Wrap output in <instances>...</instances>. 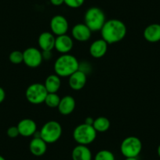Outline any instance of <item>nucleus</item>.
<instances>
[{
    "instance_id": "obj_1",
    "label": "nucleus",
    "mask_w": 160,
    "mask_h": 160,
    "mask_svg": "<svg viewBox=\"0 0 160 160\" xmlns=\"http://www.w3.org/2000/svg\"><path fill=\"white\" fill-rule=\"evenodd\" d=\"M126 24L118 19L106 21L101 30V37L108 44H113L122 41L127 35Z\"/></svg>"
},
{
    "instance_id": "obj_2",
    "label": "nucleus",
    "mask_w": 160,
    "mask_h": 160,
    "mask_svg": "<svg viewBox=\"0 0 160 160\" xmlns=\"http://www.w3.org/2000/svg\"><path fill=\"white\" fill-rule=\"evenodd\" d=\"M53 68L58 76L69 77L79 69V62L73 55L61 54L55 61Z\"/></svg>"
},
{
    "instance_id": "obj_3",
    "label": "nucleus",
    "mask_w": 160,
    "mask_h": 160,
    "mask_svg": "<svg viewBox=\"0 0 160 160\" xmlns=\"http://www.w3.org/2000/svg\"><path fill=\"white\" fill-rule=\"evenodd\" d=\"M84 22L92 32H101L106 22L105 13L98 7H90L85 13Z\"/></svg>"
},
{
    "instance_id": "obj_4",
    "label": "nucleus",
    "mask_w": 160,
    "mask_h": 160,
    "mask_svg": "<svg viewBox=\"0 0 160 160\" xmlns=\"http://www.w3.org/2000/svg\"><path fill=\"white\" fill-rule=\"evenodd\" d=\"M98 132L93 126L82 123L77 126L73 131V139L78 144L89 145L95 141Z\"/></svg>"
},
{
    "instance_id": "obj_5",
    "label": "nucleus",
    "mask_w": 160,
    "mask_h": 160,
    "mask_svg": "<svg viewBox=\"0 0 160 160\" xmlns=\"http://www.w3.org/2000/svg\"><path fill=\"white\" fill-rule=\"evenodd\" d=\"M62 135V127L57 121L46 122L39 130V136L47 144L56 143Z\"/></svg>"
},
{
    "instance_id": "obj_6",
    "label": "nucleus",
    "mask_w": 160,
    "mask_h": 160,
    "mask_svg": "<svg viewBox=\"0 0 160 160\" xmlns=\"http://www.w3.org/2000/svg\"><path fill=\"white\" fill-rule=\"evenodd\" d=\"M142 143L139 138L130 136L122 141L120 145V152L125 158L138 157L142 151Z\"/></svg>"
},
{
    "instance_id": "obj_7",
    "label": "nucleus",
    "mask_w": 160,
    "mask_h": 160,
    "mask_svg": "<svg viewBox=\"0 0 160 160\" xmlns=\"http://www.w3.org/2000/svg\"><path fill=\"white\" fill-rule=\"evenodd\" d=\"M48 92L44 84L33 83L28 86L25 92L27 101L32 104H40L44 103Z\"/></svg>"
},
{
    "instance_id": "obj_8",
    "label": "nucleus",
    "mask_w": 160,
    "mask_h": 160,
    "mask_svg": "<svg viewBox=\"0 0 160 160\" xmlns=\"http://www.w3.org/2000/svg\"><path fill=\"white\" fill-rule=\"evenodd\" d=\"M24 63L26 66L32 68L39 67L43 61L42 51L35 47H28L23 52Z\"/></svg>"
},
{
    "instance_id": "obj_9",
    "label": "nucleus",
    "mask_w": 160,
    "mask_h": 160,
    "mask_svg": "<svg viewBox=\"0 0 160 160\" xmlns=\"http://www.w3.org/2000/svg\"><path fill=\"white\" fill-rule=\"evenodd\" d=\"M51 32L56 36L65 35L69 28L68 21L62 15H55L50 20Z\"/></svg>"
},
{
    "instance_id": "obj_10",
    "label": "nucleus",
    "mask_w": 160,
    "mask_h": 160,
    "mask_svg": "<svg viewBox=\"0 0 160 160\" xmlns=\"http://www.w3.org/2000/svg\"><path fill=\"white\" fill-rule=\"evenodd\" d=\"M73 38L67 34L56 37L54 49H56L57 51L61 53V54L69 53V52L73 48Z\"/></svg>"
},
{
    "instance_id": "obj_11",
    "label": "nucleus",
    "mask_w": 160,
    "mask_h": 160,
    "mask_svg": "<svg viewBox=\"0 0 160 160\" xmlns=\"http://www.w3.org/2000/svg\"><path fill=\"white\" fill-rule=\"evenodd\" d=\"M87 74L82 70L78 69L69 76L68 84L71 89L73 90H80L84 88L87 84Z\"/></svg>"
},
{
    "instance_id": "obj_12",
    "label": "nucleus",
    "mask_w": 160,
    "mask_h": 160,
    "mask_svg": "<svg viewBox=\"0 0 160 160\" xmlns=\"http://www.w3.org/2000/svg\"><path fill=\"white\" fill-rule=\"evenodd\" d=\"M18 128L20 135L24 138L33 136L37 132L36 122L31 118H24L21 120L18 124Z\"/></svg>"
},
{
    "instance_id": "obj_13",
    "label": "nucleus",
    "mask_w": 160,
    "mask_h": 160,
    "mask_svg": "<svg viewBox=\"0 0 160 160\" xmlns=\"http://www.w3.org/2000/svg\"><path fill=\"white\" fill-rule=\"evenodd\" d=\"M92 32L85 24H76L72 29V37L78 42H87L91 37Z\"/></svg>"
},
{
    "instance_id": "obj_14",
    "label": "nucleus",
    "mask_w": 160,
    "mask_h": 160,
    "mask_svg": "<svg viewBox=\"0 0 160 160\" xmlns=\"http://www.w3.org/2000/svg\"><path fill=\"white\" fill-rule=\"evenodd\" d=\"M55 39H56V37L52 32H42L40 34L38 38V47L42 51L43 50L52 51L55 47Z\"/></svg>"
},
{
    "instance_id": "obj_15",
    "label": "nucleus",
    "mask_w": 160,
    "mask_h": 160,
    "mask_svg": "<svg viewBox=\"0 0 160 160\" xmlns=\"http://www.w3.org/2000/svg\"><path fill=\"white\" fill-rule=\"evenodd\" d=\"M108 47V44L102 38L95 40L90 47V54L97 59L103 58L107 53Z\"/></svg>"
},
{
    "instance_id": "obj_16",
    "label": "nucleus",
    "mask_w": 160,
    "mask_h": 160,
    "mask_svg": "<svg viewBox=\"0 0 160 160\" xmlns=\"http://www.w3.org/2000/svg\"><path fill=\"white\" fill-rule=\"evenodd\" d=\"M29 150L35 156H42L47 152V144L40 137H35L29 144Z\"/></svg>"
},
{
    "instance_id": "obj_17",
    "label": "nucleus",
    "mask_w": 160,
    "mask_h": 160,
    "mask_svg": "<svg viewBox=\"0 0 160 160\" xmlns=\"http://www.w3.org/2000/svg\"><path fill=\"white\" fill-rule=\"evenodd\" d=\"M75 105H76V103L73 97L67 95L61 98L58 108L61 115H68L74 112Z\"/></svg>"
},
{
    "instance_id": "obj_18",
    "label": "nucleus",
    "mask_w": 160,
    "mask_h": 160,
    "mask_svg": "<svg viewBox=\"0 0 160 160\" xmlns=\"http://www.w3.org/2000/svg\"><path fill=\"white\" fill-rule=\"evenodd\" d=\"M144 38L146 41L152 43L160 41V24H152L145 28L144 31Z\"/></svg>"
},
{
    "instance_id": "obj_19",
    "label": "nucleus",
    "mask_w": 160,
    "mask_h": 160,
    "mask_svg": "<svg viewBox=\"0 0 160 160\" xmlns=\"http://www.w3.org/2000/svg\"><path fill=\"white\" fill-rule=\"evenodd\" d=\"M92 152L87 145L78 144L72 152V160H92Z\"/></svg>"
},
{
    "instance_id": "obj_20",
    "label": "nucleus",
    "mask_w": 160,
    "mask_h": 160,
    "mask_svg": "<svg viewBox=\"0 0 160 160\" xmlns=\"http://www.w3.org/2000/svg\"><path fill=\"white\" fill-rule=\"evenodd\" d=\"M44 86L48 93H57L61 88V77L58 76L56 74L50 75L46 78Z\"/></svg>"
},
{
    "instance_id": "obj_21",
    "label": "nucleus",
    "mask_w": 160,
    "mask_h": 160,
    "mask_svg": "<svg viewBox=\"0 0 160 160\" xmlns=\"http://www.w3.org/2000/svg\"><path fill=\"white\" fill-rule=\"evenodd\" d=\"M110 121L108 118L104 116L98 117L94 119L93 127L98 133H104L108 131L110 128Z\"/></svg>"
},
{
    "instance_id": "obj_22",
    "label": "nucleus",
    "mask_w": 160,
    "mask_h": 160,
    "mask_svg": "<svg viewBox=\"0 0 160 160\" xmlns=\"http://www.w3.org/2000/svg\"><path fill=\"white\" fill-rule=\"evenodd\" d=\"M61 99V98H60L59 95L57 93H48L44 103H45L47 107L54 108L58 107Z\"/></svg>"
},
{
    "instance_id": "obj_23",
    "label": "nucleus",
    "mask_w": 160,
    "mask_h": 160,
    "mask_svg": "<svg viewBox=\"0 0 160 160\" xmlns=\"http://www.w3.org/2000/svg\"><path fill=\"white\" fill-rule=\"evenodd\" d=\"M94 160H115V158L111 151L103 149L95 155Z\"/></svg>"
},
{
    "instance_id": "obj_24",
    "label": "nucleus",
    "mask_w": 160,
    "mask_h": 160,
    "mask_svg": "<svg viewBox=\"0 0 160 160\" xmlns=\"http://www.w3.org/2000/svg\"><path fill=\"white\" fill-rule=\"evenodd\" d=\"M9 60L12 64H20L24 62V54L20 50H14L9 55Z\"/></svg>"
},
{
    "instance_id": "obj_25",
    "label": "nucleus",
    "mask_w": 160,
    "mask_h": 160,
    "mask_svg": "<svg viewBox=\"0 0 160 160\" xmlns=\"http://www.w3.org/2000/svg\"><path fill=\"white\" fill-rule=\"evenodd\" d=\"M85 0H64V4L70 8L77 9L83 5Z\"/></svg>"
},
{
    "instance_id": "obj_26",
    "label": "nucleus",
    "mask_w": 160,
    "mask_h": 160,
    "mask_svg": "<svg viewBox=\"0 0 160 160\" xmlns=\"http://www.w3.org/2000/svg\"><path fill=\"white\" fill-rule=\"evenodd\" d=\"M7 136L10 138H16L20 135L19 130L18 127H9L7 131Z\"/></svg>"
},
{
    "instance_id": "obj_27",
    "label": "nucleus",
    "mask_w": 160,
    "mask_h": 160,
    "mask_svg": "<svg viewBox=\"0 0 160 160\" xmlns=\"http://www.w3.org/2000/svg\"><path fill=\"white\" fill-rule=\"evenodd\" d=\"M42 59L46 60V61L50 60L52 58V57H53L52 51H49V50H43V51H42Z\"/></svg>"
},
{
    "instance_id": "obj_28",
    "label": "nucleus",
    "mask_w": 160,
    "mask_h": 160,
    "mask_svg": "<svg viewBox=\"0 0 160 160\" xmlns=\"http://www.w3.org/2000/svg\"><path fill=\"white\" fill-rule=\"evenodd\" d=\"M50 3L55 7H59L64 3V0H50Z\"/></svg>"
},
{
    "instance_id": "obj_29",
    "label": "nucleus",
    "mask_w": 160,
    "mask_h": 160,
    "mask_svg": "<svg viewBox=\"0 0 160 160\" xmlns=\"http://www.w3.org/2000/svg\"><path fill=\"white\" fill-rule=\"evenodd\" d=\"M6 98V92L3 88L0 87V104H2Z\"/></svg>"
},
{
    "instance_id": "obj_30",
    "label": "nucleus",
    "mask_w": 160,
    "mask_h": 160,
    "mask_svg": "<svg viewBox=\"0 0 160 160\" xmlns=\"http://www.w3.org/2000/svg\"><path fill=\"white\" fill-rule=\"evenodd\" d=\"M93 122H94V119H93L92 117H87V118L85 119V123L88 124V125L93 126Z\"/></svg>"
},
{
    "instance_id": "obj_31",
    "label": "nucleus",
    "mask_w": 160,
    "mask_h": 160,
    "mask_svg": "<svg viewBox=\"0 0 160 160\" xmlns=\"http://www.w3.org/2000/svg\"><path fill=\"white\" fill-rule=\"evenodd\" d=\"M125 160H139L138 157H130V158H126Z\"/></svg>"
},
{
    "instance_id": "obj_32",
    "label": "nucleus",
    "mask_w": 160,
    "mask_h": 160,
    "mask_svg": "<svg viewBox=\"0 0 160 160\" xmlns=\"http://www.w3.org/2000/svg\"><path fill=\"white\" fill-rule=\"evenodd\" d=\"M157 153H158V157H159V158H160V144H159V145H158V148H157Z\"/></svg>"
},
{
    "instance_id": "obj_33",
    "label": "nucleus",
    "mask_w": 160,
    "mask_h": 160,
    "mask_svg": "<svg viewBox=\"0 0 160 160\" xmlns=\"http://www.w3.org/2000/svg\"><path fill=\"white\" fill-rule=\"evenodd\" d=\"M0 160H6V158H4V157L2 156V155H0Z\"/></svg>"
}]
</instances>
